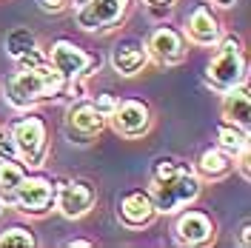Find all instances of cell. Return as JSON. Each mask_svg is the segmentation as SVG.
Here are the masks:
<instances>
[{
    "instance_id": "12",
    "label": "cell",
    "mask_w": 251,
    "mask_h": 248,
    "mask_svg": "<svg viewBox=\"0 0 251 248\" xmlns=\"http://www.w3.org/2000/svg\"><path fill=\"white\" fill-rule=\"evenodd\" d=\"M186 34L194 46L211 49L220 37H223V26H220L217 15H214L205 3H200V6L191 9V15H188V20H186Z\"/></svg>"
},
{
    "instance_id": "17",
    "label": "cell",
    "mask_w": 251,
    "mask_h": 248,
    "mask_svg": "<svg viewBox=\"0 0 251 248\" xmlns=\"http://www.w3.org/2000/svg\"><path fill=\"white\" fill-rule=\"evenodd\" d=\"M231 169H234V157L228 151H223L220 146L205 149L200 154V160H197V171L203 174L205 180H223L226 174H231Z\"/></svg>"
},
{
    "instance_id": "11",
    "label": "cell",
    "mask_w": 251,
    "mask_h": 248,
    "mask_svg": "<svg viewBox=\"0 0 251 248\" xmlns=\"http://www.w3.org/2000/svg\"><path fill=\"white\" fill-rule=\"evenodd\" d=\"M66 128L72 137H77V143H89L106 128V117L92 106V100H80L66 114Z\"/></svg>"
},
{
    "instance_id": "10",
    "label": "cell",
    "mask_w": 251,
    "mask_h": 248,
    "mask_svg": "<svg viewBox=\"0 0 251 248\" xmlns=\"http://www.w3.org/2000/svg\"><path fill=\"white\" fill-rule=\"evenodd\" d=\"M146 51L160 66H177V63L186 60V40L180 37V31L169 29V26H160V29H154L149 34Z\"/></svg>"
},
{
    "instance_id": "19",
    "label": "cell",
    "mask_w": 251,
    "mask_h": 248,
    "mask_svg": "<svg viewBox=\"0 0 251 248\" xmlns=\"http://www.w3.org/2000/svg\"><path fill=\"white\" fill-rule=\"evenodd\" d=\"M217 146L223 149V151H228V154L237 160L240 151H246V149H249V131H246V128H240V125L223 123L217 128Z\"/></svg>"
},
{
    "instance_id": "20",
    "label": "cell",
    "mask_w": 251,
    "mask_h": 248,
    "mask_svg": "<svg viewBox=\"0 0 251 248\" xmlns=\"http://www.w3.org/2000/svg\"><path fill=\"white\" fill-rule=\"evenodd\" d=\"M31 49H37V34L31 29H15L6 34V54L12 60H17L20 54H26Z\"/></svg>"
},
{
    "instance_id": "5",
    "label": "cell",
    "mask_w": 251,
    "mask_h": 248,
    "mask_svg": "<svg viewBox=\"0 0 251 248\" xmlns=\"http://www.w3.org/2000/svg\"><path fill=\"white\" fill-rule=\"evenodd\" d=\"M46 63L66 80V83L83 80L86 74H92L94 66H100V60H94L89 51H83L80 46H75L72 40H54Z\"/></svg>"
},
{
    "instance_id": "3",
    "label": "cell",
    "mask_w": 251,
    "mask_h": 248,
    "mask_svg": "<svg viewBox=\"0 0 251 248\" xmlns=\"http://www.w3.org/2000/svg\"><path fill=\"white\" fill-rule=\"evenodd\" d=\"M246 72H249V63H246V51L240 46V40L237 37H220L214 43V54L205 66V83L214 92L223 94L234 86H243Z\"/></svg>"
},
{
    "instance_id": "9",
    "label": "cell",
    "mask_w": 251,
    "mask_h": 248,
    "mask_svg": "<svg viewBox=\"0 0 251 248\" xmlns=\"http://www.w3.org/2000/svg\"><path fill=\"white\" fill-rule=\"evenodd\" d=\"M54 194H57V188L46 177H29L26 174L15 191V205L26 214H43L54 205Z\"/></svg>"
},
{
    "instance_id": "16",
    "label": "cell",
    "mask_w": 251,
    "mask_h": 248,
    "mask_svg": "<svg viewBox=\"0 0 251 248\" xmlns=\"http://www.w3.org/2000/svg\"><path fill=\"white\" fill-rule=\"evenodd\" d=\"M146 63H149V51L140 43H123V46H114V51H111V69L123 77L143 72Z\"/></svg>"
},
{
    "instance_id": "31",
    "label": "cell",
    "mask_w": 251,
    "mask_h": 248,
    "mask_svg": "<svg viewBox=\"0 0 251 248\" xmlns=\"http://www.w3.org/2000/svg\"><path fill=\"white\" fill-rule=\"evenodd\" d=\"M0 211H3V202H0Z\"/></svg>"
},
{
    "instance_id": "29",
    "label": "cell",
    "mask_w": 251,
    "mask_h": 248,
    "mask_svg": "<svg viewBox=\"0 0 251 248\" xmlns=\"http://www.w3.org/2000/svg\"><path fill=\"white\" fill-rule=\"evenodd\" d=\"M69 3H72V6H75V9H80V6H83V3H86V0H69Z\"/></svg>"
},
{
    "instance_id": "27",
    "label": "cell",
    "mask_w": 251,
    "mask_h": 248,
    "mask_svg": "<svg viewBox=\"0 0 251 248\" xmlns=\"http://www.w3.org/2000/svg\"><path fill=\"white\" fill-rule=\"evenodd\" d=\"M66 246H69V248H89L92 243H89V240H69Z\"/></svg>"
},
{
    "instance_id": "18",
    "label": "cell",
    "mask_w": 251,
    "mask_h": 248,
    "mask_svg": "<svg viewBox=\"0 0 251 248\" xmlns=\"http://www.w3.org/2000/svg\"><path fill=\"white\" fill-rule=\"evenodd\" d=\"M26 177V166L20 160H0V202L15 205V191Z\"/></svg>"
},
{
    "instance_id": "28",
    "label": "cell",
    "mask_w": 251,
    "mask_h": 248,
    "mask_svg": "<svg viewBox=\"0 0 251 248\" xmlns=\"http://www.w3.org/2000/svg\"><path fill=\"white\" fill-rule=\"evenodd\" d=\"M214 6H220V9H228V6H234L237 0H211Z\"/></svg>"
},
{
    "instance_id": "4",
    "label": "cell",
    "mask_w": 251,
    "mask_h": 248,
    "mask_svg": "<svg viewBox=\"0 0 251 248\" xmlns=\"http://www.w3.org/2000/svg\"><path fill=\"white\" fill-rule=\"evenodd\" d=\"M9 137L15 143L17 149V160L26 166V169H40L43 163H46V154H49V134H46V123L40 120V117H20L15 125H12V131H9Z\"/></svg>"
},
{
    "instance_id": "26",
    "label": "cell",
    "mask_w": 251,
    "mask_h": 248,
    "mask_svg": "<svg viewBox=\"0 0 251 248\" xmlns=\"http://www.w3.org/2000/svg\"><path fill=\"white\" fill-rule=\"evenodd\" d=\"M251 225H249V223H246V225H243V231H240V243H243V246H246V248H249L251 246Z\"/></svg>"
},
{
    "instance_id": "23",
    "label": "cell",
    "mask_w": 251,
    "mask_h": 248,
    "mask_svg": "<svg viewBox=\"0 0 251 248\" xmlns=\"http://www.w3.org/2000/svg\"><path fill=\"white\" fill-rule=\"evenodd\" d=\"M114 103H117V100H114V97H111L109 92L97 94V97H94V100H92V106H94V109H97V111H100L103 117H109V114H111V109H114Z\"/></svg>"
},
{
    "instance_id": "25",
    "label": "cell",
    "mask_w": 251,
    "mask_h": 248,
    "mask_svg": "<svg viewBox=\"0 0 251 248\" xmlns=\"http://www.w3.org/2000/svg\"><path fill=\"white\" fill-rule=\"evenodd\" d=\"M37 3H40V9H43L46 15H57V12L66 9V0H37Z\"/></svg>"
},
{
    "instance_id": "14",
    "label": "cell",
    "mask_w": 251,
    "mask_h": 248,
    "mask_svg": "<svg viewBox=\"0 0 251 248\" xmlns=\"http://www.w3.org/2000/svg\"><path fill=\"white\" fill-rule=\"evenodd\" d=\"M117 214H120V223L126 228H146L154 220L157 211H154V202L149 197V191H131V194H126L120 200Z\"/></svg>"
},
{
    "instance_id": "1",
    "label": "cell",
    "mask_w": 251,
    "mask_h": 248,
    "mask_svg": "<svg viewBox=\"0 0 251 248\" xmlns=\"http://www.w3.org/2000/svg\"><path fill=\"white\" fill-rule=\"evenodd\" d=\"M149 197L160 214H177L200 197V177L194 169L177 157H160L151 166Z\"/></svg>"
},
{
    "instance_id": "21",
    "label": "cell",
    "mask_w": 251,
    "mask_h": 248,
    "mask_svg": "<svg viewBox=\"0 0 251 248\" xmlns=\"http://www.w3.org/2000/svg\"><path fill=\"white\" fill-rule=\"evenodd\" d=\"M34 234L23 225H12L0 234V248H34Z\"/></svg>"
},
{
    "instance_id": "6",
    "label": "cell",
    "mask_w": 251,
    "mask_h": 248,
    "mask_svg": "<svg viewBox=\"0 0 251 248\" xmlns=\"http://www.w3.org/2000/svg\"><path fill=\"white\" fill-rule=\"evenodd\" d=\"M128 3L131 0H86L80 9H75L77 26L86 31H106L123 20Z\"/></svg>"
},
{
    "instance_id": "2",
    "label": "cell",
    "mask_w": 251,
    "mask_h": 248,
    "mask_svg": "<svg viewBox=\"0 0 251 248\" xmlns=\"http://www.w3.org/2000/svg\"><path fill=\"white\" fill-rule=\"evenodd\" d=\"M66 89V80L49 66V63H40L34 69H20L12 77L6 80L3 86V94L9 100L12 109H29L40 100H49V97H57Z\"/></svg>"
},
{
    "instance_id": "13",
    "label": "cell",
    "mask_w": 251,
    "mask_h": 248,
    "mask_svg": "<svg viewBox=\"0 0 251 248\" xmlns=\"http://www.w3.org/2000/svg\"><path fill=\"white\" fill-rule=\"evenodd\" d=\"M174 237L180 246H205L214 237V223L203 211H183L174 225Z\"/></svg>"
},
{
    "instance_id": "30",
    "label": "cell",
    "mask_w": 251,
    "mask_h": 248,
    "mask_svg": "<svg viewBox=\"0 0 251 248\" xmlns=\"http://www.w3.org/2000/svg\"><path fill=\"white\" fill-rule=\"evenodd\" d=\"M151 3H163V6H172V0H151Z\"/></svg>"
},
{
    "instance_id": "8",
    "label": "cell",
    "mask_w": 251,
    "mask_h": 248,
    "mask_svg": "<svg viewBox=\"0 0 251 248\" xmlns=\"http://www.w3.org/2000/svg\"><path fill=\"white\" fill-rule=\"evenodd\" d=\"M94 200H97V194H94L92 183H86V180H69V183H63V186L57 188V194H54V205H57V211H60L66 220L86 217V214L92 211Z\"/></svg>"
},
{
    "instance_id": "24",
    "label": "cell",
    "mask_w": 251,
    "mask_h": 248,
    "mask_svg": "<svg viewBox=\"0 0 251 248\" xmlns=\"http://www.w3.org/2000/svg\"><path fill=\"white\" fill-rule=\"evenodd\" d=\"M0 160H17V149L15 143H12V137L0 128Z\"/></svg>"
},
{
    "instance_id": "22",
    "label": "cell",
    "mask_w": 251,
    "mask_h": 248,
    "mask_svg": "<svg viewBox=\"0 0 251 248\" xmlns=\"http://www.w3.org/2000/svg\"><path fill=\"white\" fill-rule=\"evenodd\" d=\"M15 63L20 66V69H34V66L46 63V57L40 54V49H31V51H26V54H20V57H17Z\"/></svg>"
},
{
    "instance_id": "7",
    "label": "cell",
    "mask_w": 251,
    "mask_h": 248,
    "mask_svg": "<svg viewBox=\"0 0 251 248\" xmlns=\"http://www.w3.org/2000/svg\"><path fill=\"white\" fill-rule=\"evenodd\" d=\"M111 128L126 140H137L151 125V111L143 100H117L109 114Z\"/></svg>"
},
{
    "instance_id": "15",
    "label": "cell",
    "mask_w": 251,
    "mask_h": 248,
    "mask_svg": "<svg viewBox=\"0 0 251 248\" xmlns=\"http://www.w3.org/2000/svg\"><path fill=\"white\" fill-rule=\"evenodd\" d=\"M223 120L249 131V125H251V97H249V92H246V86H234V89L223 92Z\"/></svg>"
}]
</instances>
